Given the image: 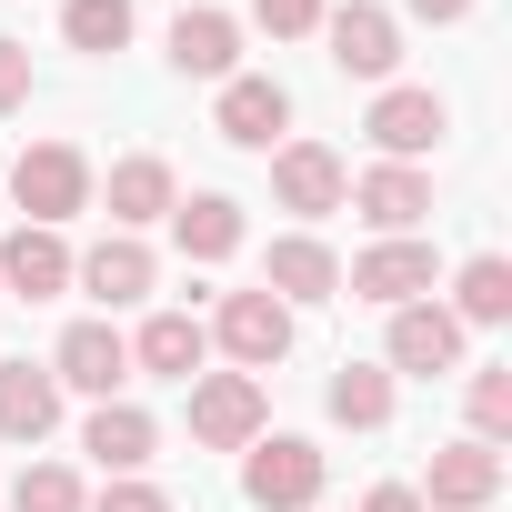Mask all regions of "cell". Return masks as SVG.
Masks as SVG:
<instances>
[{
	"mask_svg": "<svg viewBox=\"0 0 512 512\" xmlns=\"http://www.w3.org/2000/svg\"><path fill=\"white\" fill-rule=\"evenodd\" d=\"M322 482H332V452L302 442V432H262V442L241 452V502L251 512H312Z\"/></svg>",
	"mask_w": 512,
	"mask_h": 512,
	"instance_id": "1",
	"label": "cell"
},
{
	"mask_svg": "<svg viewBox=\"0 0 512 512\" xmlns=\"http://www.w3.org/2000/svg\"><path fill=\"white\" fill-rule=\"evenodd\" d=\"M91 151L81 141H31L21 161H11V201H21V221H41V231H61V221H81L91 211Z\"/></svg>",
	"mask_w": 512,
	"mask_h": 512,
	"instance_id": "2",
	"label": "cell"
},
{
	"mask_svg": "<svg viewBox=\"0 0 512 512\" xmlns=\"http://www.w3.org/2000/svg\"><path fill=\"white\" fill-rule=\"evenodd\" d=\"M181 392H191V442L201 452H251L272 432V402H262L251 372H191Z\"/></svg>",
	"mask_w": 512,
	"mask_h": 512,
	"instance_id": "3",
	"label": "cell"
},
{
	"mask_svg": "<svg viewBox=\"0 0 512 512\" xmlns=\"http://www.w3.org/2000/svg\"><path fill=\"white\" fill-rule=\"evenodd\" d=\"M221 352H231V372H251V382H262L272 362H292V312L262 292V282H251V292H221V312L201 322Z\"/></svg>",
	"mask_w": 512,
	"mask_h": 512,
	"instance_id": "4",
	"label": "cell"
},
{
	"mask_svg": "<svg viewBox=\"0 0 512 512\" xmlns=\"http://www.w3.org/2000/svg\"><path fill=\"white\" fill-rule=\"evenodd\" d=\"M442 131H452V101L422 91V81H382L372 111H362V141L382 161H422V151H442Z\"/></svg>",
	"mask_w": 512,
	"mask_h": 512,
	"instance_id": "5",
	"label": "cell"
},
{
	"mask_svg": "<svg viewBox=\"0 0 512 512\" xmlns=\"http://www.w3.org/2000/svg\"><path fill=\"white\" fill-rule=\"evenodd\" d=\"M342 292H352V302H382V312L432 302V292H442V251H432L422 231H412V241H372V251H352Z\"/></svg>",
	"mask_w": 512,
	"mask_h": 512,
	"instance_id": "6",
	"label": "cell"
},
{
	"mask_svg": "<svg viewBox=\"0 0 512 512\" xmlns=\"http://www.w3.org/2000/svg\"><path fill=\"white\" fill-rule=\"evenodd\" d=\"M151 282H161V262H151V241H141V231H101L91 251H71V292H91L101 322L131 312V302H151Z\"/></svg>",
	"mask_w": 512,
	"mask_h": 512,
	"instance_id": "7",
	"label": "cell"
},
{
	"mask_svg": "<svg viewBox=\"0 0 512 512\" xmlns=\"http://www.w3.org/2000/svg\"><path fill=\"white\" fill-rule=\"evenodd\" d=\"M322 41H332V71L342 81H392L402 71V11H382V0H342V11H322Z\"/></svg>",
	"mask_w": 512,
	"mask_h": 512,
	"instance_id": "8",
	"label": "cell"
},
{
	"mask_svg": "<svg viewBox=\"0 0 512 512\" xmlns=\"http://www.w3.org/2000/svg\"><path fill=\"white\" fill-rule=\"evenodd\" d=\"M382 372H392V382H442V372H462V322H452L442 302H402L392 332H382Z\"/></svg>",
	"mask_w": 512,
	"mask_h": 512,
	"instance_id": "9",
	"label": "cell"
},
{
	"mask_svg": "<svg viewBox=\"0 0 512 512\" xmlns=\"http://www.w3.org/2000/svg\"><path fill=\"white\" fill-rule=\"evenodd\" d=\"M211 131H221L231 151H282V141H292V91H282L272 71H231L221 101H211Z\"/></svg>",
	"mask_w": 512,
	"mask_h": 512,
	"instance_id": "10",
	"label": "cell"
},
{
	"mask_svg": "<svg viewBox=\"0 0 512 512\" xmlns=\"http://www.w3.org/2000/svg\"><path fill=\"white\" fill-rule=\"evenodd\" d=\"M51 382L81 392V402H121V382H131V332H121V322H71L61 352H51Z\"/></svg>",
	"mask_w": 512,
	"mask_h": 512,
	"instance_id": "11",
	"label": "cell"
},
{
	"mask_svg": "<svg viewBox=\"0 0 512 512\" xmlns=\"http://www.w3.org/2000/svg\"><path fill=\"white\" fill-rule=\"evenodd\" d=\"M342 201H352V211H362L382 241H412V231L432 221V171H422V161H372V171H362Z\"/></svg>",
	"mask_w": 512,
	"mask_h": 512,
	"instance_id": "12",
	"label": "cell"
},
{
	"mask_svg": "<svg viewBox=\"0 0 512 512\" xmlns=\"http://www.w3.org/2000/svg\"><path fill=\"white\" fill-rule=\"evenodd\" d=\"M262 292H272L282 312H302V302H342V251H332L322 231H282V241L262 251Z\"/></svg>",
	"mask_w": 512,
	"mask_h": 512,
	"instance_id": "13",
	"label": "cell"
},
{
	"mask_svg": "<svg viewBox=\"0 0 512 512\" xmlns=\"http://www.w3.org/2000/svg\"><path fill=\"white\" fill-rule=\"evenodd\" d=\"M71 292V241L41 231V221H11L0 241V302H61Z\"/></svg>",
	"mask_w": 512,
	"mask_h": 512,
	"instance_id": "14",
	"label": "cell"
},
{
	"mask_svg": "<svg viewBox=\"0 0 512 512\" xmlns=\"http://www.w3.org/2000/svg\"><path fill=\"white\" fill-rule=\"evenodd\" d=\"M342 191H352V171H342L332 141H282V151H272V201H282V211L322 221V211H342Z\"/></svg>",
	"mask_w": 512,
	"mask_h": 512,
	"instance_id": "15",
	"label": "cell"
},
{
	"mask_svg": "<svg viewBox=\"0 0 512 512\" xmlns=\"http://www.w3.org/2000/svg\"><path fill=\"white\" fill-rule=\"evenodd\" d=\"M412 492H422V512H482V502L502 492V452L462 432V442H442V452H432V472H422Z\"/></svg>",
	"mask_w": 512,
	"mask_h": 512,
	"instance_id": "16",
	"label": "cell"
},
{
	"mask_svg": "<svg viewBox=\"0 0 512 512\" xmlns=\"http://www.w3.org/2000/svg\"><path fill=\"white\" fill-rule=\"evenodd\" d=\"M91 201H111V231H151V221H171L181 181L161 151H131V161H111V181H91Z\"/></svg>",
	"mask_w": 512,
	"mask_h": 512,
	"instance_id": "17",
	"label": "cell"
},
{
	"mask_svg": "<svg viewBox=\"0 0 512 512\" xmlns=\"http://www.w3.org/2000/svg\"><path fill=\"white\" fill-rule=\"evenodd\" d=\"M61 382H51V362H0V442H21V452H41L51 432H61Z\"/></svg>",
	"mask_w": 512,
	"mask_h": 512,
	"instance_id": "18",
	"label": "cell"
},
{
	"mask_svg": "<svg viewBox=\"0 0 512 512\" xmlns=\"http://www.w3.org/2000/svg\"><path fill=\"white\" fill-rule=\"evenodd\" d=\"M81 452L121 482V472H151L161 462V422L141 412V402H91V422H81Z\"/></svg>",
	"mask_w": 512,
	"mask_h": 512,
	"instance_id": "19",
	"label": "cell"
},
{
	"mask_svg": "<svg viewBox=\"0 0 512 512\" xmlns=\"http://www.w3.org/2000/svg\"><path fill=\"white\" fill-rule=\"evenodd\" d=\"M241 201L231 191H181L171 201V241H181V262H231V251H241Z\"/></svg>",
	"mask_w": 512,
	"mask_h": 512,
	"instance_id": "20",
	"label": "cell"
},
{
	"mask_svg": "<svg viewBox=\"0 0 512 512\" xmlns=\"http://www.w3.org/2000/svg\"><path fill=\"white\" fill-rule=\"evenodd\" d=\"M171 71L181 81H231L241 71V21L231 11H181L171 21Z\"/></svg>",
	"mask_w": 512,
	"mask_h": 512,
	"instance_id": "21",
	"label": "cell"
},
{
	"mask_svg": "<svg viewBox=\"0 0 512 512\" xmlns=\"http://www.w3.org/2000/svg\"><path fill=\"white\" fill-rule=\"evenodd\" d=\"M211 362V332L191 322V312H151L141 332H131V372H151V382H191Z\"/></svg>",
	"mask_w": 512,
	"mask_h": 512,
	"instance_id": "22",
	"label": "cell"
},
{
	"mask_svg": "<svg viewBox=\"0 0 512 512\" xmlns=\"http://www.w3.org/2000/svg\"><path fill=\"white\" fill-rule=\"evenodd\" d=\"M322 402H332V422H342V432H382V422H392V402H402V382H392L382 362H342V372L322 382Z\"/></svg>",
	"mask_w": 512,
	"mask_h": 512,
	"instance_id": "23",
	"label": "cell"
},
{
	"mask_svg": "<svg viewBox=\"0 0 512 512\" xmlns=\"http://www.w3.org/2000/svg\"><path fill=\"white\" fill-rule=\"evenodd\" d=\"M462 332L472 322H512V262H502V251H472V262L452 272V302H442Z\"/></svg>",
	"mask_w": 512,
	"mask_h": 512,
	"instance_id": "24",
	"label": "cell"
},
{
	"mask_svg": "<svg viewBox=\"0 0 512 512\" xmlns=\"http://www.w3.org/2000/svg\"><path fill=\"white\" fill-rule=\"evenodd\" d=\"M131 0H61V41L71 51H91V61H111V51H131Z\"/></svg>",
	"mask_w": 512,
	"mask_h": 512,
	"instance_id": "25",
	"label": "cell"
},
{
	"mask_svg": "<svg viewBox=\"0 0 512 512\" xmlns=\"http://www.w3.org/2000/svg\"><path fill=\"white\" fill-rule=\"evenodd\" d=\"M462 412H472V442L502 452V432H512V362H482V372L462 382Z\"/></svg>",
	"mask_w": 512,
	"mask_h": 512,
	"instance_id": "26",
	"label": "cell"
},
{
	"mask_svg": "<svg viewBox=\"0 0 512 512\" xmlns=\"http://www.w3.org/2000/svg\"><path fill=\"white\" fill-rule=\"evenodd\" d=\"M11 512H91V492H81V472H71V462H21Z\"/></svg>",
	"mask_w": 512,
	"mask_h": 512,
	"instance_id": "27",
	"label": "cell"
},
{
	"mask_svg": "<svg viewBox=\"0 0 512 512\" xmlns=\"http://www.w3.org/2000/svg\"><path fill=\"white\" fill-rule=\"evenodd\" d=\"M322 11H332V0H251V21H262L272 41H302V31H322Z\"/></svg>",
	"mask_w": 512,
	"mask_h": 512,
	"instance_id": "28",
	"label": "cell"
},
{
	"mask_svg": "<svg viewBox=\"0 0 512 512\" xmlns=\"http://www.w3.org/2000/svg\"><path fill=\"white\" fill-rule=\"evenodd\" d=\"M91 512H171V492H161V482H141V472H121V482H101V492H91Z\"/></svg>",
	"mask_w": 512,
	"mask_h": 512,
	"instance_id": "29",
	"label": "cell"
},
{
	"mask_svg": "<svg viewBox=\"0 0 512 512\" xmlns=\"http://www.w3.org/2000/svg\"><path fill=\"white\" fill-rule=\"evenodd\" d=\"M31 101V41H11V31H0V121H11Z\"/></svg>",
	"mask_w": 512,
	"mask_h": 512,
	"instance_id": "30",
	"label": "cell"
},
{
	"mask_svg": "<svg viewBox=\"0 0 512 512\" xmlns=\"http://www.w3.org/2000/svg\"><path fill=\"white\" fill-rule=\"evenodd\" d=\"M402 11H412V21H432V31H452V21H472V11H482V0H402Z\"/></svg>",
	"mask_w": 512,
	"mask_h": 512,
	"instance_id": "31",
	"label": "cell"
},
{
	"mask_svg": "<svg viewBox=\"0 0 512 512\" xmlns=\"http://www.w3.org/2000/svg\"><path fill=\"white\" fill-rule=\"evenodd\" d=\"M362 512H422V492H412V482H372V492H362Z\"/></svg>",
	"mask_w": 512,
	"mask_h": 512,
	"instance_id": "32",
	"label": "cell"
}]
</instances>
